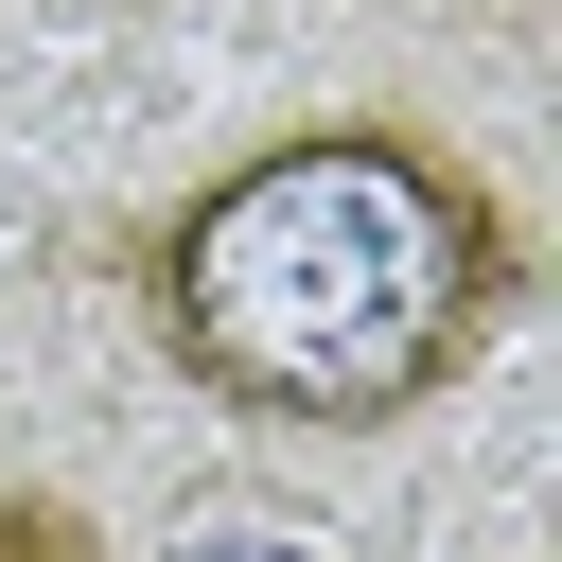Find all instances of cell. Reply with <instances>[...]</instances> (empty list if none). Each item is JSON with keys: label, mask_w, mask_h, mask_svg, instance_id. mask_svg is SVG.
<instances>
[{"label": "cell", "mask_w": 562, "mask_h": 562, "mask_svg": "<svg viewBox=\"0 0 562 562\" xmlns=\"http://www.w3.org/2000/svg\"><path fill=\"white\" fill-rule=\"evenodd\" d=\"M0 562H105V527H88L70 492H18V474H0Z\"/></svg>", "instance_id": "cell-2"}, {"label": "cell", "mask_w": 562, "mask_h": 562, "mask_svg": "<svg viewBox=\"0 0 562 562\" xmlns=\"http://www.w3.org/2000/svg\"><path fill=\"white\" fill-rule=\"evenodd\" d=\"M509 299H527L509 193L439 123H386V105L281 123V140H246L228 176H193L140 228L158 369L211 386L228 422H281V439L422 422L439 386H474Z\"/></svg>", "instance_id": "cell-1"}]
</instances>
